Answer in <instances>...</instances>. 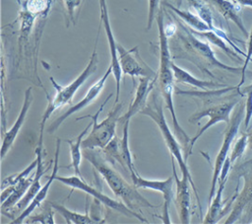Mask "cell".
I'll return each mask as SVG.
<instances>
[{"label":"cell","mask_w":252,"mask_h":224,"mask_svg":"<svg viewBox=\"0 0 252 224\" xmlns=\"http://www.w3.org/2000/svg\"><path fill=\"white\" fill-rule=\"evenodd\" d=\"M245 97H246V101H245V115H244V129L247 130L251 117H252V83L250 85H248L247 87H245L243 90H241Z\"/></svg>","instance_id":"35"},{"label":"cell","mask_w":252,"mask_h":224,"mask_svg":"<svg viewBox=\"0 0 252 224\" xmlns=\"http://www.w3.org/2000/svg\"><path fill=\"white\" fill-rule=\"evenodd\" d=\"M149 1V12L147 21V31L152 28L154 21L157 19L158 13L160 9V0H148Z\"/></svg>","instance_id":"37"},{"label":"cell","mask_w":252,"mask_h":224,"mask_svg":"<svg viewBox=\"0 0 252 224\" xmlns=\"http://www.w3.org/2000/svg\"><path fill=\"white\" fill-rule=\"evenodd\" d=\"M82 1L83 0H64L66 10H67V13H68V18L74 25H75V20H74L75 10L81 5Z\"/></svg>","instance_id":"39"},{"label":"cell","mask_w":252,"mask_h":224,"mask_svg":"<svg viewBox=\"0 0 252 224\" xmlns=\"http://www.w3.org/2000/svg\"><path fill=\"white\" fill-rule=\"evenodd\" d=\"M162 97L159 94H158V91H155L152 93L151 95V104L147 103V105L145 106V108L140 112V113L148 115L149 117H151L158 125V127L159 128L161 135L163 137V140L170 152V155L177 161L179 167H180V171L182 175H185L188 177L192 189L195 193V196L197 198L198 201V206L201 210V204H200V200H199V196H198V191L196 188V186L193 182V179L191 177L190 171L188 169L187 163L185 161V159L182 156L181 153V147L178 143V141L175 139L173 133L171 132L169 126L167 125V122L165 120L164 117V113H163V109H162Z\"/></svg>","instance_id":"3"},{"label":"cell","mask_w":252,"mask_h":224,"mask_svg":"<svg viewBox=\"0 0 252 224\" xmlns=\"http://www.w3.org/2000/svg\"><path fill=\"white\" fill-rule=\"evenodd\" d=\"M171 67H172V71H173V75H174V79L177 82L180 83H184V84H188L191 85L193 87L199 88L201 90H212V89H218V88H221V87H225V85L222 84H219L213 81H208V80H201L196 78L195 76H193L191 73H189L188 71H186L185 69L177 66L175 63L171 62Z\"/></svg>","instance_id":"23"},{"label":"cell","mask_w":252,"mask_h":224,"mask_svg":"<svg viewBox=\"0 0 252 224\" xmlns=\"http://www.w3.org/2000/svg\"><path fill=\"white\" fill-rule=\"evenodd\" d=\"M158 38H159V69L157 75V80L158 82V92L160 93L163 102L165 104L166 109L169 111L172 121H173V129L174 135L178 139V141L182 142L185 146V154L188 150L190 138L187 133L183 130L181 125L177 120V116L174 110L173 105V90H174V75L171 67V58L170 52L168 47V37L164 31V15H163V8L160 7L158 16Z\"/></svg>","instance_id":"1"},{"label":"cell","mask_w":252,"mask_h":224,"mask_svg":"<svg viewBox=\"0 0 252 224\" xmlns=\"http://www.w3.org/2000/svg\"><path fill=\"white\" fill-rule=\"evenodd\" d=\"M110 73H112V67L109 65L108 68L106 69L105 73L103 74V76H101L94 84H93L91 86V88L89 89V91L87 92V94L84 96V98L77 104H75L74 106H72L69 110H67L63 114H61L59 117H57L56 119H54L52 121V123L49 125V127L47 128V132L48 133H53L54 131H56L59 126L63 123V121H65L70 115H72L75 112H78L80 111H82L83 109L87 108L89 105H91L100 94V92L102 91V89L104 88L105 82L108 78V76L110 75Z\"/></svg>","instance_id":"14"},{"label":"cell","mask_w":252,"mask_h":224,"mask_svg":"<svg viewBox=\"0 0 252 224\" xmlns=\"http://www.w3.org/2000/svg\"><path fill=\"white\" fill-rule=\"evenodd\" d=\"M99 2V10H100V22L103 26L105 35H106V39L108 42L109 46V51H110V66L112 67V74L115 80V102L114 104L119 103V94H120V82H121V67L119 63V56H118V47H117V42L115 40V37L112 33V29L110 26V21H109V16H108V9H107V4L106 0H98Z\"/></svg>","instance_id":"12"},{"label":"cell","mask_w":252,"mask_h":224,"mask_svg":"<svg viewBox=\"0 0 252 224\" xmlns=\"http://www.w3.org/2000/svg\"><path fill=\"white\" fill-rule=\"evenodd\" d=\"M34 173L23 180H21L15 186L8 187L2 189L1 192V211L2 214H5L10 209H12L25 195V193L30 188L31 185L33 182Z\"/></svg>","instance_id":"20"},{"label":"cell","mask_w":252,"mask_h":224,"mask_svg":"<svg viewBox=\"0 0 252 224\" xmlns=\"http://www.w3.org/2000/svg\"><path fill=\"white\" fill-rule=\"evenodd\" d=\"M188 29L190 30L191 33H193L195 36L201 37V38H205L207 41L213 43L214 45L218 46L219 48H220L224 53H226L229 57L231 58H236V59H241V57L238 56V53L233 49V48H230L228 45H227V42L221 37H220L217 33H215L214 31H205V32H198V31H195L191 28L188 27Z\"/></svg>","instance_id":"27"},{"label":"cell","mask_w":252,"mask_h":224,"mask_svg":"<svg viewBox=\"0 0 252 224\" xmlns=\"http://www.w3.org/2000/svg\"><path fill=\"white\" fill-rule=\"evenodd\" d=\"M93 125V121H91L87 127L76 137L75 140H70L67 139L65 140L66 143L69 144L70 147V156H71V164L69 167H72L74 170V173L76 176L83 178L81 171H80V165H81V161L83 158V148H82V142L83 139L85 137V135L87 134V132L90 130V128H92Z\"/></svg>","instance_id":"24"},{"label":"cell","mask_w":252,"mask_h":224,"mask_svg":"<svg viewBox=\"0 0 252 224\" xmlns=\"http://www.w3.org/2000/svg\"><path fill=\"white\" fill-rule=\"evenodd\" d=\"M236 170L238 177L244 180V185L241 191L239 193L237 192L236 197L232 202L230 214L224 221L225 224L236 222L247 205L252 202V158L241 164Z\"/></svg>","instance_id":"10"},{"label":"cell","mask_w":252,"mask_h":224,"mask_svg":"<svg viewBox=\"0 0 252 224\" xmlns=\"http://www.w3.org/2000/svg\"><path fill=\"white\" fill-rule=\"evenodd\" d=\"M83 157L102 176L112 192L132 210H139L141 207H157L146 199L138 190L136 186L128 184L108 162L95 149H83Z\"/></svg>","instance_id":"2"},{"label":"cell","mask_w":252,"mask_h":224,"mask_svg":"<svg viewBox=\"0 0 252 224\" xmlns=\"http://www.w3.org/2000/svg\"><path fill=\"white\" fill-rule=\"evenodd\" d=\"M226 178L220 177L218 180V189L212 199V201L209 203V209L207 211L206 216L204 217L203 223L206 224H215L219 222V220L226 213L225 208H223V202H222V192L225 187Z\"/></svg>","instance_id":"22"},{"label":"cell","mask_w":252,"mask_h":224,"mask_svg":"<svg viewBox=\"0 0 252 224\" xmlns=\"http://www.w3.org/2000/svg\"><path fill=\"white\" fill-rule=\"evenodd\" d=\"M252 60V27H251V30H250V33H249V37H248V45H247V51H246V56L244 58V63H243V66L241 67V80L240 82L236 85L237 87V90L239 92H241L240 90V87L244 84L245 82V74H246V70H247V66H248V63Z\"/></svg>","instance_id":"36"},{"label":"cell","mask_w":252,"mask_h":224,"mask_svg":"<svg viewBox=\"0 0 252 224\" xmlns=\"http://www.w3.org/2000/svg\"><path fill=\"white\" fill-rule=\"evenodd\" d=\"M35 15L30 13L26 9L22 8L20 12V19H21V27H20V37H19V48H20V55L22 52L23 43H25L30 36L32 24L35 19Z\"/></svg>","instance_id":"28"},{"label":"cell","mask_w":252,"mask_h":224,"mask_svg":"<svg viewBox=\"0 0 252 224\" xmlns=\"http://www.w3.org/2000/svg\"><path fill=\"white\" fill-rule=\"evenodd\" d=\"M209 2L226 21L234 23L246 37H249L241 18V6L238 3L234 0H209Z\"/></svg>","instance_id":"21"},{"label":"cell","mask_w":252,"mask_h":224,"mask_svg":"<svg viewBox=\"0 0 252 224\" xmlns=\"http://www.w3.org/2000/svg\"><path fill=\"white\" fill-rule=\"evenodd\" d=\"M56 181L72 187L73 189H79L81 191L86 192L87 194L93 196L95 200L101 202L105 206H107L110 209H113L127 217L135 218L143 223H149V221L143 217L139 212L132 210L129 208L124 202H120L118 200H115L113 198H110L106 194H103L101 191L97 190V188L88 185L83 178H80L78 176H70V177H62V176H56Z\"/></svg>","instance_id":"8"},{"label":"cell","mask_w":252,"mask_h":224,"mask_svg":"<svg viewBox=\"0 0 252 224\" xmlns=\"http://www.w3.org/2000/svg\"><path fill=\"white\" fill-rule=\"evenodd\" d=\"M248 147V141H247V134L246 132L243 133L234 143V146L232 148V151L229 154V159L231 162V165H233V163L240 159L242 157V155L244 154L246 148Z\"/></svg>","instance_id":"34"},{"label":"cell","mask_w":252,"mask_h":224,"mask_svg":"<svg viewBox=\"0 0 252 224\" xmlns=\"http://www.w3.org/2000/svg\"><path fill=\"white\" fill-rule=\"evenodd\" d=\"M189 5L195 10L197 15L209 26L211 31L215 33L219 30L214 24V17L210 7L203 0H187Z\"/></svg>","instance_id":"29"},{"label":"cell","mask_w":252,"mask_h":224,"mask_svg":"<svg viewBox=\"0 0 252 224\" xmlns=\"http://www.w3.org/2000/svg\"><path fill=\"white\" fill-rule=\"evenodd\" d=\"M156 81H157V78L151 79L148 77H139V84L136 88L135 99L130 104L127 112L123 115H120L118 119V125L123 126L125 122L129 121L134 114H136L137 112H140L145 108V106L147 105L148 96L154 89V85Z\"/></svg>","instance_id":"17"},{"label":"cell","mask_w":252,"mask_h":224,"mask_svg":"<svg viewBox=\"0 0 252 224\" xmlns=\"http://www.w3.org/2000/svg\"><path fill=\"white\" fill-rule=\"evenodd\" d=\"M36 166H37V158L35 156V159L30 165H28L23 171H21L19 173H16V174H13V175L3 179L2 183H1V189H4V188H6L8 187H11V186H15L21 180L31 176L32 172L36 169Z\"/></svg>","instance_id":"31"},{"label":"cell","mask_w":252,"mask_h":224,"mask_svg":"<svg viewBox=\"0 0 252 224\" xmlns=\"http://www.w3.org/2000/svg\"><path fill=\"white\" fill-rule=\"evenodd\" d=\"M244 115H245V102L240 101L236 105L233 114L230 117L229 122L227 123L226 129L224 130L223 139H222L220 149L216 157L214 171H213V177H212V184H211V188H210V193H209V203L212 201V199L217 191L216 187H217L219 177L220 175L221 168L223 166L225 159L228 156V151L230 149L232 141L234 140V138L238 132L240 123L242 120H244Z\"/></svg>","instance_id":"7"},{"label":"cell","mask_w":252,"mask_h":224,"mask_svg":"<svg viewBox=\"0 0 252 224\" xmlns=\"http://www.w3.org/2000/svg\"><path fill=\"white\" fill-rule=\"evenodd\" d=\"M60 145H61V140L58 138L56 140V149H55V155H54V164H53V171L50 175V177L47 179L46 183L44 184V186H42V187L39 189V191L37 192V194L34 196V198L31 201V203L20 213V215L18 217H16L14 220H12L10 223L11 224H21L24 222V220L29 217L32 212H33V210L39 206L41 204V202L45 199V197L47 196L48 190L52 185V183L54 181H56V176L59 170V166H58V162H59V152H60Z\"/></svg>","instance_id":"16"},{"label":"cell","mask_w":252,"mask_h":224,"mask_svg":"<svg viewBox=\"0 0 252 224\" xmlns=\"http://www.w3.org/2000/svg\"><path fill=\"white\" fill-rule=\"evenodd\" d=\"M247 141H248V148L252 151V128L248 129L247 132Z\"/></svg>","instance_id":"42"},{"label":"cell","mask_w":252,"mask_h":224,"mask_svg":"<svg viewBox=\"0 0 252 224\" xmlns=\"http://www.w3.org/2000/svg\"><path fill=\"white\" fill-rule=\"evenodd\" d=\"M164 31H165L166 36L169 37H171V36L174 34V32L176 31V27H175V25H174L173 23L167 24V25H164Z\"/></svg>","instance_id":"40"},{"label":"cell","mask_w":252,"mask_h":224,"mask_svg":"<svg viewBox=\"0 0 252 224\" xmlns=\"http://www.w3.org/2000/svg\"><path fill=\"white\" fill-rule=\"evenodd\" d=\"M50 206L58 212L67 223H73V224H97V223H104L101 220L91 218L87 213H79L76 211H72L68 209L66 206L58 203H50Z\"/></svg>","instance_id":"25"},{"label":"cell","mask_w":252,"mask_h":224,"mask_svg":"<svg viewBox=\"0 0 252 224\" xmlns=\"http://www.w3.org/2000/svg\"><path fill=\"white\" fill-rule=\"evenodd\" d=\"M180 1H182V0H180Z\"/></svg>","instance_id":"43"},{"label":"cell","mask_w":252,"mask_h":224,"mask_svg":"<svg viewBox=\"0 0 252 224\" xmlns=\"http://www.w3.org/2000/svg\"><path fill=\"white\" fill-rule=\"evenodd\" d=\"M51 2L52 0H26L23 8L35 16L46 15L51 6Z\"/></svg>","instance_id":"33"},{"label":"cell","mask_w":252,"mask_h":224,"mask_svg":"<svg viewBox=\"0 0 252 224\" xmlns=\"http://www.w3.org/2000/svg\"><path fill=\"white\" fill-rule=\"evenodd\" d=\"M132 182L134 186L138 188H148L156 191H159L163 197V206H162V215L160 216L163 223L169 224L170 215H169V208L171 202L173 200V179L169 177L166 180H148L142 178L137 171L130 173Z\"/></svg>","instance_id":"11"},{"label":"cell","mask_w":252,"mask_h":224,"mask_svg":"<svg viewBox=\"0 0 252 224\" xmlns=\"http://www.w3.org/2000/svg\"><path fill=\"white\" fill-rule=\"evenodd\" d=\"M119 63L122 74L134 77H148L151 79L157 78V73L150 68L140 57L138 46L129 50L124 48L121 44H117Z\"/></svg>","instance_id":"13"},{"label":"cell","mask_w":252,"mask_h":224,"mask_svg":"<svg viewBox=\"0 0 252 224\" xmlns=\"http://www.w3.org/2000/svg\"><path fill=\"white\" fill-rule=\"evenodd\" d=\"M244 97H245V95L242 91L236 92V94L230 95L229 98L224 102L218 103V104L205 105L202 109H200L198 112H194L189 117V122H191V123H198L201 120V118H203L204 116H209V120L204 126H202L199 129V131L196 133V135L190 139L189 147H188V150L184 157L185 161L187 160L189 155L192 153V149H193V146L196 143V141L205 133L206 130H208L210 127H212L213 125H215L216 123H218L220 121H224V122H226V124L229 122L230 112L235 108V106L241 101V99Z\"/></svg>","instance_id":"6"},{"label":"cell","mask_w":252,"mask_h":224,"mask_svg":"<svg viewBox=\"0 0 252 224\" xmlns=\"http://www.w3.org/2000/svg\"><path fill=\"white\" fill-rule=\"evenodd\" d=\"M236 3H238L240 6L245 7H251L252 8V0H234Z\"/></svg>","instance_id":"41"},{"label":"cell","mask_w":252,"mask_h":224,"mask_svg":"<svg viewBox=\"0 0 252 224\" xmlns=\"http://www.w3.org/2000/svg\"><path fill=\"white\" fill-rule=\"evenodd\" d=\"M171 168L176 185V195H175V206L180 219L183 224L190 223L191 216V194H190V181L187 176L182 175L181 179L177 176L173 157L171 156Z\"/></svg>","instance_id":"15"},{"label":"cell","mask_w":252,"mask_h":224,"mask_svg":"<svg viewBox=\"0 0 252 224\" xmlns=\"http://www.w3.org/2000/svg\"><path fill=\"white\" fill-rule=\"evenodd\" d=\"M110 98H111V94L105 99V101L102 103V105L99 107V109L94 114L85 115L76 119V120H79L85 117H90L92 118V121H93L92 130L90 131L89 135L85 139H83V142H82L83 149L99 148L102 150L109 143V141L116 135L115 134L116 126L118 125V119L120 117V112L122 111V106H123L121 103L114 104V107L109 112L108 115L100 122L97 121V118L100 112H102L104 106L106 105V103Z\"/></svg>","instance_id":"5"},{"label":"cell","mask_w":252,"mask_h":224,"mask_svg":"<svg viewBox=\"0 0 252 224\" xmlns=\"http://www.w3.org/2000/svg\"><path fill=\"white\" fill-rule=\"evenodd\" d=\"M41 152H42V145L37 144V147L35 148V156L37 158V166H36V169L34 171L33 182L31 185L28 191L22 197V199L12 209H10L8 212H11L12 214L16 213V211L21 213L31 203V201L34 198V196L37 194L39 189L42 187V186L40 185V180H41L42 176L44 175L45 171H44V168H43L42 153Z\"/></svg>","instance_id":"19"},{"label":"cell","mask_w":252,"mask_h":224,"mask_svg":"<svg viewBox=\"0 0 252 224\" xmlns=\"http://www.w3.org/2000/svg\"><path fill=\"white\" fill-rule=\"evenodd\" d=\"M32 87H29L25 92L24 102L22 105V109L19 112L18 118L16 119V121L14 122L12 127L3 136V142H2V147H1V159L2 160L5 158L6 154L9 152L19 131L21 130V128L25 122V119L27 117L29 109L32 105Z\"/></svg>","instance_id":"18"},{"label":"cell","mask_w":252,"mask_h":224,"mask_svg":"<svg viewBox=\"0 0 252 224\" xmlns=\"http://www.w3.org/2000/svg\"><path fill=\"white\" fill-rule=\"evenodd\" d=\"M163 5L166 6L168 9H170L172 12H174L181 20H183L187 24V26L189 28H191L195 31H198V32L211 31L209 26L198 15H195V14L191 13L190 11L180 10L167 2H163Z\"/></svg>","instance_id":"26"},{"label":"cell","mask_w":252,"mask_h":224,"mask_svg":"<svg viewBox=\"0 0 252 224\" xmlns=\"http://www.w3.org/2000/svg\"><path fill=\"white\" fill-rule=\"evenodd\" d=\"M99 37V30L97 33V37L95 39V43H94V47L93 50V53L90 57L89 63L88 65L85 67V69L82 71V73L75 78V80H73L71 83L65 85V86H61L59 85L57 82L54 81V79L52 77H50V82L53 85L54 89L56 90V94L54 96V98L52 100L49 101L42 116H41V120L39 123V139H38V144L43 143V131H44V127H45V122L46 120L49 118V116L53 113L54 111L60 109L61 107L65 106L66 104L70 103V101H72L75 93L77 92V90L85 83V81L94 73L95 72L96 68H97V53H96V44H97V39Z\"/></svg>","instance_id":"4"},{"label":"cell","mask_w":252,"mask_h":224,"mask_svg":"<svg viewBox=\"0 0 252 224\" xmlns=\"http://www.w3.org/2000/svg\"><path fill=\"white\" fill-rule=\"evenodd\" d=\"M53 208L52 209H49L48 212L47 210L46 211H42L40 212L39 214L33 216V217H31V221L30 223H36V222H39V223H42V224H46V223H49V224H53L54 223V219H53Z\"/></svg>","instance_id":"38"},{"label":"cell","mask_w":252,"mask_h":224,"mask_svg":"<svg viewBox=\"0 0 252 224\" xmlns=\"http://www.w3.org/2000/svg\"><path fill=\"white\" fill-rule=\"evenodd\" d=\"M180 25L184 31V35H180L179 37L182 38L185 47L189 51L197 55L199 58H201L203 61H205L212 67L220 68L221 70H225L232 73H241V67H233L220 62L215 55V52L213 51L208 42L201 40L199 37L195 36L193 33L190 32L188 27H185L182 24Z\"/></svg>","instance_id":"9"},{"label":"cell","mask_w":252,"mask_h":224,"mask_svg":"<svg viewBox=\"0 0 252 224\" xmlns=\"http://www.w3.org/2000/svg\"><path fill=\"white\" fill-rule=\"evenodd\" d=\"M102 151L103 154L111 161H116L122 167H124L121 155V139H119L116 135L109 141V143L102 149Z\"/></svg>","instance_id":"32"},{"label":"cell","mask_w":252,"mask_h":224,"mask_svg":"<svg viewBox=\"0 0 252 224\" xmlns=\"http://www.w3.org/2000/svg\"><path fill=\"white\" fill-rule=\"evenodd\" d=\"M129 121L125 122L123 125V136L121 138V155L124 163V168L129 171V173L135 172L136 169L133 163V157L129 149Z\"/></svg>","instance_id":"30"}]
</instances>
